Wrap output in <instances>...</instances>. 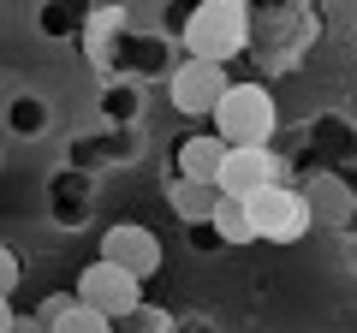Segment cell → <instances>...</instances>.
Segmentation results:
<instances>
[{"instance_id":"6da1fadb","label":"cell","mask_w":357,"mask_h":333,"mask_svg":"<svg viewBox=\"0 0 357 333\" xmlns=\"http://www.w3.org/2000/svg\"><path fill=\"white\" fill-rule=\"evenodd\" d=\"M178 48L191 54V60L232 65L250 48V6L244 0H203V6H191V18L178 30Z\"/></svg>"},{"instance_id":"7a4b0ae2","label":"cell","mask_w":357,"mask_h":333,"mask_svg":"<svg viewBox=\"0 0 357 333\" xmlns=\"http://www.w3.org/2000/svg\"><path fill=\"white\" fill-rule=\"evenodd\" d=\"M215 137L227 149H274V131H280V107L262 84H227V95L215 102Z\"/></svg>"},{"instance_id":"3957f363","label":"cell","mask_w":357,"mask_h":333,"mask_svg":"<svg viewBox=\"0 0 357 333\" xmlns=\"http://www.w3.org/2000/svg\"><path fill=\"white\" fill-rule=\"evenodd\" d=\"M244 6H250V54L268 65H292L316 36V24L298 0H244Z\"/></svg>"},{"instance_id":"277c9868","label":"cell","mask_w":357,"mask_h":333,"mask_svg":"<svg viewBox=\"0 0 357 333\" xmlns=\"http://www.w3.org/2000/svg\"><path fill=\"white\" fill-rule=\"evenodd\" d=\"M244 215H250L256 244H298L310 232V220H316L304 191H292V185H268V191L244 196Z\"/></svg>"},{"instance_id":"5b68a950","label":"cell","mask_w":357,"mask_h":333,"mask_svg":"<svg viewBox=\"0 0 357 333\" xmlns=\"http://www.w3.org/2000/svg\"><path fill=\"white\" fill-rule=\"evenodd\" d=\"M173 65H178V48H173V36H161V30H119V42H114V54H107V84L114 77H131V84H155V77H173Z\"/></svg>"},{"instance_id":"8992f818","label":"cell","mask_w":357,"mask_h":333,"mask_svg":"<svg viewBox=\"0 0 357 333\" xmlns=\"http://www.w3.org/2000/svg\"><path fill=\"white\" fill-rule=\"evenodd\" d=\"M227 84H232V77H227V65L178 54L173 77H167V102H173L185 119H208V114H215V102L227 95Z\"/></svg>"},{"instance_id":"52a82bcc","label":"cell","mask_w":357,"mask_h":333,"mask_svg":"<svg viewBox=\"0 0 357 333\" xmlns=\"http://www.w3.org/2000/svg\"><path fill=\"white\" fill-rule=\"evenodd\" d=\"M77 297H84L89 309H102V316H114V321H131L143 309V280L137 274H126V268H114V262H89L84 274H77V286H72Z\"/></svg>"},{"instance_id":"ba28073f","label":"cell","mask_w":357,"mask_h":333,"mask_svg":"<svg viewBox=\"0 0 357 333\" xmlns=\"http://www.w3.org/2000/svg\"><path fill=\"white\" fill-rule=\"evenodd\" d=\"M102 262H114V268H126V274H137L143 286L161 274V238H155L149 226H137V220H119V226H107L102 232V250H96Z\"/></svg>"},{"instance_id":"9c48e42d","label":"cell","mask_w":357,"mask_h":333,"mask_svg":"<svg viewBox=\"0 0 357 333\" xmlns=\"http://www.w3.org/2000/svg\"><path fill=\"white\" fill-rule=\"evenodd\" d=\"M280 155L274 149H227L220 155V173H215V191L220 196H256V191H268V185H280Z\"/></svg>"},{"instance_id":"30bf717a","label":"cell","mask_w":357,"mask_h":333,"mask_svg":"<svg viewBox=\"0 0 357 333\" xmlns=\"http://www.w3.org/2000/svg\"><path fill=\"white\" fill-rule=\"evenodd\" d=\"M143 155V137L137 125H102L89 131V137H72V149H66V166H84V173H96V166H126Z\"/></svg>"},{"instance_id":"8fae6325","label":"cell","mask_w":357,"mask_h":333,"mask_svg":"<svg viewBox=\"0 0 357 333\" xmlns=\"http://www.w3.org/2000/svg\"><path fill=\"white\" fill-rule=\"evenodd\" d=\"M42 327L48 333H119V321L89 309L77 292H54V297H42Z\"/></svg>"},{"instance_id":"7c38bea8","label":"cell","mask_w":357,"mask_h":333,"mask_svg":"<svg viewBox=\"0 0 357 333\" xmlns=\"http://www.w3.org/2000/svg\"><path fill=\"white\" fill-rule=\"evenodd\" d=\"M89 191H96V173L60 166V173L48 179V215L60 220V226H84L89 220Z\"/></svg>"},{"instance_id":"4fadbf2b","label":"cell","mask_w":357,"mask_h":333,"mask_svg":"<svg viewBox=\"0 0 357 333\" xmlns=\"http://www.w3.org/2000/svg\"><path fill=\"white\" fill-rule=\"evenodd\" d=\"M220 155H227V143H220L215 131H191V137L173 143V155H167L173 166H167V173H178V179H208V185H215Z\"/></svg>"},{"instance_id":"5bb4252c","label":"cell","mask_w":357,"mask_h":333,"mask_svg":"<svg viewBox=\"0 0 357 333\" xmlns=\"http://www.w3.org/2000/svg\"><path fill=\"white\" fill-rule=\"evenodd\" d=\"M304 143L321 155V161H340V166H357V125L345 114H316L304 125Z\"/></svg>"},{"instance_id":"9a60e30c","label":"cell","mask_w":357,"mask_h":333,"mask_svg":"<svg viewBox=\"0 0 357 333\" xmlns=\"http://www.w3.org/2000/svg\"><path fill=\"white\" fill-rule=\"evenodd\" d=\"M119 30H126V6H96V13H89V24H84V36H77L72 48H77L89 65H96V72L107 77V54H114Z\"/></svg>"},{"instance_id":"2e32d148","label":"cell","mask_w":357,"mask_h":333,"mask_svg":"<svg viewBox=\"0 0 357 333\" xmlns=\"http://www.w3.org/2000/svg\"><path fill=\"white\" fill-rule=\"evenodd\" d=\"M89 13H96V0H42L36 6V30L48 42H77L89 24Z\"/></svg>"},{"instance_id":"e0dca14e","label":"cell","mask_w":357,"mask_h":333,"mask_svg":"<svg viewBox=\"0 0 357 333\" xmlns=\"http://www.w3.org/2000/svg\"><path fill=\"white\" fill-rule=\"evenodd\" d=\"M220 203V191L208 179H178V173H167V208H173L185 226H197V220H208Z\"/></svg>"},{"instance_id":"ac0fdd59","label":"cell","mask_w":357,"mask_h":333,"mask_svg":"<svg viewBox=\"0 0 357 333\" xmlns=\"http://www.w3.org/2000/svg\"><path fill=\"white\" fill-rule=\"evenodd\" d=\"M96 114H102V125H137V119H143V84H131V77L102 84V102H96Z\"/></svg>"},{"instance_id":"d6986e66","label":"cell","mask_w":357,"mask_h":333,"mask_svg":"<svg viewBox=\"0 0 357 333\" xmlns=\"http://www.w3.org/2000/svg\"><path fill=\"white\" fill-rule=\"evenodd\" d=\"M208 226L220 232V244H227V250H238V244H256L250 215H244V203H238V196H220V203H215V215H208Z\"/></svg>"},{"instance_id":"ffe728a7","label":"cell","mask_w":357,"mask_h":333,"mask_svg":"<svg viewBox=\"0 0 357 333\" xmlns=\"http://www.w3.org/2000/svg\"><path fill=\"white\" fill-rule=\"evenodd\" d=\"M6 131L13 137H42L48 131V102L42 95H13L6 102Z\"/></svg>"},{"instance_id":"44dd1931","label":"cell","mask_w":357,"mask_h":333,"mask_svg":"<svg viewBox=\"0 0 357 333\" xmlns=\"http://www.w3.org/2000/svg\"><path fill=\"white\" fill-rule=\"evenodd\" d=\"M18 280H24V262H18L13 244H0V297H13V292H18Z\"/></svg>"},{"instance_id":"7402d4cb","label":"cell","mask_w":357,"mask_h":333,"mask_svg":"<svg viewBox=\"0 0 357 333\" xmlns=\"http://www.w3.org/2000/svg\"><path fill=\"white\" fill-rule=\"evenodd\" d=\"M185 232H191V244H197V250H227V244H220V232L208 226V220H197V226H185Z\"/></svg>"},{"instance_id":"603a6c76","label":"cell","mask_w":357,"mask_h":333,"mask_svg":"<svg viewBox=\"0 0 357 333\" xmlns=\"http://www.w3.org/2000/svg\"><path fill=\"white\" fill-rule=\"evenodd\" d=\"M173 333H220V327H208V321L191 316V321H173Z\"/></svg>"},{"instance_id":"cb8c5ba5","label":"cell","mask_w":357,"mask_h":333,"mask_svg":"<svg viewBox=\"0 0 357 333\" xmlns=\"http://www.w3.org/2000/svg\"><path fill=\"white\" fill-rule=\"evenodd\" d=\"M13 333H48V327H42V316H18V321H13Z\"/></svg>"},{"instance_id":"d4e9b609","label":"cell","mask_w":357,"mask_h":333,"mask_svg":"<svg viewBox=\"0 0 357 333\" xmlns=\"http://www.w3.org/2000/svg\"><path fill=\"white\" fill-rule=\"evenodd\" d=\"M13 321H18V309H13V297H0V333H13Z\"/></svg>"},{"instance_id":"484cf974","label":"cell","mask_w":357,"mask_h":333,"mask_svg":"<svg viewBox=\"0 0 357 333\" xmlns=\"http://www.w3.org/2000/svg\"><path fill=\"white\" fill-rule=\"evenodd\" d=\"M167 6H185V13H191V6H203V0H167Z\"/></svg>"},{"instance_id":"4316f807","label":"cell","mask_w":357,"mask_h":333,"mask_svg":"<svg viewBox=\"0 0 357 333\" xmlns=\"http://www.w3.org/2000/svg\"><path fill=\"white\" fill-rule=\"evenodd\" d=\"M351 268H357V238H351Z\"/></svg>"}]
</instances>
